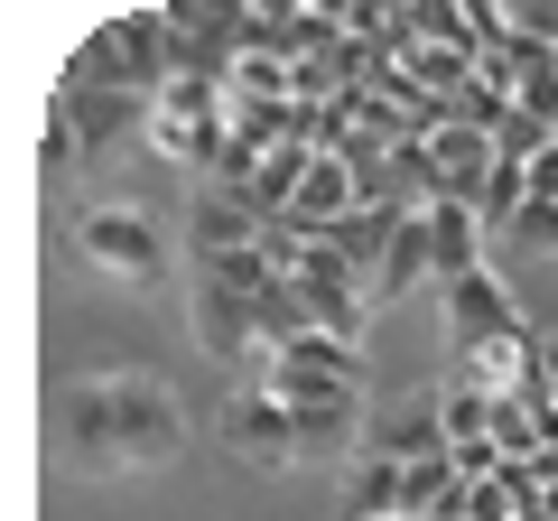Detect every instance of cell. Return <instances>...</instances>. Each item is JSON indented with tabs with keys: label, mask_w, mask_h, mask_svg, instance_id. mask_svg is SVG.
<instances>
[{
	"label": "cell",
	"mask_w": 558,
	"mask_h": 521,
	"mask_svg": "<svg viewBox=\"0 0 558 521\" xmlns=\"http://www.w3.org/2000/svg\"><path fill=\"white\" fill-rule=\"evenodd\" d=\"M502 252H549L558 260V205H521V223L502 233Z\"/></svg>",
	"instance_id": "obj_18"
},
{
	"label": "cell",
	"mask_w": 558,
	"mask_h": 521,
	"mask_svg": "<svg viewBox=\"0 0 558 521\" xmlns=\"http://www.w3.org/2000/svg\"><path fill=\"white\" fill-rule=\"evenodd\" d=\"M363 447H373V457H391V465H428V457H447V420H438V391H410V401L373 410Z\"/></svg>",
	"instance_id": "obj_12"
},
{
	"label": "cell",
	"mask_w": 558,
	"mask_h": 521,
	"mask_svg": "<svg viewBox=\"0 0 558 521\" xmlns=\"http://www.w3.org/2000/svg\"><path fill=\"white\" fill-rule=\"evenodd\" d=\"M149 149L178 159V168H196V186H205V178H215V159H223V84L178 75L159 102H149Z\"/></svg>",
	"instance_id": "obj_6"
},
{
	"label": "cell",
	"mask_w": 558,
	"mask_h": 521,
	"mask_svg": "<svg viewBox=\"0 0 558 521\" xmlns=\"http://www.w3.org/2000/svg\"><path fill=\"white\" fill-rule=\"evenodd\" d=\"M410 289H438V270H428V223H400V242H391V260H381V280H373V307H400Z\"/></svg>",
	"instance_id": "obj_16"
},
{
	"label": "cell",
	"mask_w": 558,
	"mask_h": 521,
	"mask_svg": "<svg viewBox=\"0 0 558 521\" xmlns=\"http://www.w3.org/2000/svg\"><path fill=\"white\" fill-rule=\"evenodd\" d=\"M260 381H270L289 410H317V401H363V344L344 336H299L289 354L260 363Z\"/></svg>",
	"instance_id": "obj_7"
},
{
	"label": "cell",
	"mask_w": 558,
	"mask_h": 521,
	"mask_svg": "<svg viewBox=\"0 0 558 521\" xmlns=\"http://www.w3.org/2000/svg\"><path fill=\"white\" fill-rule=\"evenodd\" d=\"M336 502H344V521H391V512H410V465H391V457L363 447V457L344 465Z\"/></svg>",
	"instance_id": "obj_15"
},
{
	"label": "cell",
	"mask_w": 558,
	"mask_h": 521,
	"mask_svg": "<svg viewBox=\"0 0 558 521\" xmlns=\"http://www.w3.org/2000/svg\"><path fill=\"white\" fill-rule=\"evenodd\" d=\"M47 121H57L65 141H75V159H84V168H102L121 141H131V131H149V102L121 94V84H94V75H75V65H65V75H57V102H47Z\"/></svg>",
	"instance_id": "obj_4"
},
{
	"label": "cell",
	"mask_w": 558,
	"mask_h": 521,
	"mask_svg": "<svg viewBox=\"0 0 558 521\" xmlns=\"http://www.w3.org/2000/svg\"><path fill=\"white\" fill-rule=\"evenodd\" d=\"M418 223H428V270H438V289H457V280H475L484 270V223H475V205H418ZM428 289V299H438Z\"/></svg>",
	"instance_id": "obj_14"
},
{
	"label": "cell",
	"mask_w": 558,
	"mask_h": 521,
	"mask_svg": "<svg viewBox=\"0 0 558 521\" xmlns=\"http://www.w3.org/2000/svg\"><path fill=\"white\" fill-rule=\"evenodd\" d=\"M494 131H465V121H438V131H428V205H475L484 196V178H494Z\"/></svg>",
	"instance_id": "obj_9"
},
{
	"label": "cell",
	"mask_w": 558,
	"mask_h": 521,
	"mask_svg": "<svg viewBox=\"0 0 558 521\" xmlns=\"http://www.w3.org/2000/svg\"><path fill=\"white\" fill-rule=\"evenodd\" d=\"M215 438L233 447L242 465H260V475H289V465H299V420H289V401H279V391H270L260 373H242L233 391H223Z\"/></svg>",
	"instance_id": "obj_5"
},
{
	"label": "cell",
	"mask_w": 558,
	"mask_h": 521,
	"mask_svg": "<svg viewBox=\"0 0 558 521\" xmlns=\"http://www.w3.org/2000/svg\"><path fill=\"white\" fill-rule=\"evenodd\" d=\"M65 65L94 75V84H121V94H140V102H159L168 84H178V28H168V10H121V20L84 28V47Z\"/></svg>",
	"instance_id": "obj_2"
},
{
	"label": "cell",
	"mask_w": 558,
	"mask_h": 521,
	"mask_svg": "<svg viewBox=\"0 0 558 521\" xmlns=\"http://www.w3.org/2000/svg\"><path fill=\"white\" fill-rule=\"evenodd\" d=\"M549 401H558V336H549Z\"/></svg>",
	"instance_id": "obj_19"
},
{
	"label": "cell",
	"mask_w": 558,
	"mask_h": 521,
	"mask_svg": "<svg viewBox=\"0 0 558 521\" xmlns=\"http://www.w3.org/2000/svg\"><path fill=\"white\" fill-rule=\"evenodd\" d=\"M438 317H447V354H475V344H502V336H521V299H512V280H502L494 260H484L475 280H457V289H438Z\"/></svg>",
	"instance_id": "obj_8"
},
{
	"label": "cell",
	"mask_w": 558,
	"mask_h": 521,
	"mask_svg": "<svg viewBox=\"0 0 558 521\" xmlns=\"http://www.w3.org/2000/svg\"><path fill=\"white\" fill-rule=\"evenodd\" d=\"M438 420H447V447L494 438V401H484V391H465V381H447V391H438Z\"/></svg>",
	"instance_id": "obj_17"
},
{
	"label": "cell",
	"mask_w": 558,
	"mask_h": 521,
	"mask_svg": "<svg viewBox=\"0 0 558 521\" xmlns=\"http://www.w3.org/2000/svg\"><path fill=\"white\" fill-rule=\"evenodd\" d=\"M75 252H84V270H102V280H121V289H159V270H168L159 215H149V205H121V196H102V205L75 215Z\"/></svg>",
	"instance_id": "obj_3"
},
{
	"label": "cell",
	"mask_w": 558,
	"mask_h": 521,
	"mask_svg": "<svg viewBox=\"0 0 558 521\" xmlns=\"http://www.w3.org/2000/svg\"><path fill=\"white\" fill-rule=\"evenodd\" d=\"M391 521H410V512H391Z\"/></svg>",
	"instance_id": "obj_20"
},
{
	"label": "cell",
	"mask_w": 558,
	"mask_h": 521,
	"mask_svg": "<svg viewBox=\"0 0 558 521\" xmlns=\"http://www.w3.org/2000/svg\"><path fill=\"white\" fill-rule=\"evenodd\" d=\"M196 344L215 363H242V373H260V299H242V289H215V280H196Z\"/></svg>",
	"instance_id": "obj_10"
},
{
	"label": "cell",
	"mask_w": 558,
	"mask_h": 521,
	"mask_svg": "<svg viewBox=\"0 0 558 521\" xmlns=\"http://www.w3.org/2000/svg\"><path fill=\"white\" fill-rule=\"evenodd\" d=\"M57 447H65V475H84V484L159 475L186 447V410L159 373H84L57 401Z\"/></svg>",
	"instance_id": "obj_1"
},
{
	"label": "cell",
	"mask_w": 558,
	"mask_h": 521,
	"mask_svg": "<svg viewBox=\"0 0 558 521\" xmlns=\"http://www.w3.org/2000/svg\"><path fill=\"white\" fill-rule=\"evenodd\" d=\"M260 233H270V223H260L233 186H196V205H186V242H196V260H233V252H252Z\"/></svg>",
	"instance_id": "obj_13"
},
{
	"label": "cell",
	"mask_w": 558,
	"mask_h": 521,
	"mask_svg": "<svg viewBox=\"0 0 558 521\" xmlns=\"http://www.w3.org/2000/svg\"><path fill=\"white\" fill-rule=\"evenodd\" d=\"M289 289H299V307H307V326H317V336L363 344V307H373V299H363V280H354V270H336L317 242H307V260H299V280H289Z\"/></svg>",
	"instance_id": "obj_11"
}]
</instances>
